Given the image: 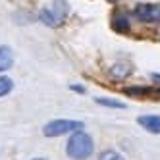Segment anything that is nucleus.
Instances as JSON below:
<instances>
[{
  "label": "nucleus",
  "mask_w": 160,
  "mask_h": 160,
  "mask_svg": "<svg viewBox=\"0 0 160 160\" xmlns=\"http://www.w3.org/2000/svg\"><path fill=\"white\" fill-rule=\"evenodd\" d=\"M83 129V122H77V120H52L42 128L44 137H60L66 133H73Z\"/></svg>",
  "instance_id": "obj_3"
},
{
  "label": "nucleus",
  "mask_w": 160,
  "mask_h": 160,
  "mask_svg": "<svg viewBox=\"0 0 160 160\" xmlns=\"http://www.w3.org/2000/svg\"><path fill=\"white\" fill-rule=\"evenodd\" d=\"M152 79H154V81H160V75L158 73H152Z\"/></svg>",
  "instance_id": "obj_13"
},
{
  "label": "nucleus",
  "mask_w": 160,
  "mask_h": 160,
  "mask_svg": "<svg viewBox=\"0 0 160 160\" xmlns=\"http://www.w3.org/2000/svg\"><path fill=\"white\" fill-rule=\"evenodd\" d=\"M98 160H123V156L116 151H104V152H100Z\"/></svg>",
  "instance_id": "obj_11"
},
{
  "label": "nucleus",
  "mask_w": 160,
  "mask_h": 160,
  "mask_svg": "<svg viewBox=\"0 0 160 160\" xmlns=\"http://www.w3.org/2000/svg\"><path fill=\"white\" fill-rule=\"evenodd\" d=\"M33 160H47V158H33Z\"/></svg>",
  "instance_id": "obj_14"
},
{
  "label": "nucleus",
  "mask_w": 160,
  "mask_h": 160,
  "mask_svg": "<svg viewBox=\"0 0 160 160\" xmlns=\"http://www.w3.org/2000/svg\"><path fill=\"white\" fill-rule=\"evenodd\" d=\"M108 2H118V0H108Z\"/></svg>",
  "instance_id": "obj_15"
},
{
  "label": "nucleus",
  "mask_w": 160,
  "mask_h": 160,
  "mask_svg": "<svg viewBox=\"0 0 160 160\" xmlns=\"http://www.w3.org/2000/svg\"><path fill=\"white\" fill-rule=\"evenodd\" d=\"M95 102L97 104H100V106H108V108H125V104L123 102H120V100H114V98H106V97H98V98H95Z\"/></svg>",
  "instance_id": "obj_9"
},
{
  "label": "nucleus",
  "mask_w": 160,
  "mask_h": 160,
  "mask_svg": "<svg viewBox=\"0 0 160 160\" xmlns=\"http://www.w3.org/2000/svg\"><path fill=\"white\" fill-rule=\"evenodd\" d=\"M133 14L145 23H160V4H137Z\"/></svg>",
  "instance_id": "obj_4"
},
{
  "label": "nucleus",
  "mask_w": 160,
  "mask_h": 160,
  "mask_svg": "<svg viewBox=\"0 0 160 160\" xmlns=\"http://www.w3.org/2000/svg\"><path fill=\"white\" fill-rule=\"evenodd\" d=\"M137 123L141 125L143 129H147L148 133H160V116H154V114H148V116H139L137 118Z\"/></svg>",
  "instance_id": "obj_5"
},
{
  "label": "nucleus",
  "mask_w": 160,
  "mask_h": 160,
  "mask_svg": "<svg viewBox=\"0 0 160 160\" xmlns=\"http://www.w3.org/2000/svg\"><path fill=\"white\" fill-rule=\"evenodd\" d=\"M72 91H77V93H85V89L79 87V85H72Z\"/></svg>",
  "instance_id": "obj_12"
},
{
  "label": "nucleus",
  "mask_w": 160,
  "mask_h": 160,
  "mask_svg": "<svg viewBox=\"0 0 160 160\" xmlns=\"http://www.w3.org/2000/svg\"><path fill=\"white\" fill-rule=\"evenodd\" d=\"M112 27L114 31H118V33H128L129 31V19L125 14H116L112 19Z\"/></svg>",
  "instance_id": "obj_7"
},
{
  "label": "nucleus",
  "mask_w": 160,
  "mask_h": 160,
  "mask_svg": "<svg viewBox=\"0 0 160 160\" xmlns=\"http://www.w3.org/2000/svg\"><path fill=\"white\" fill-rule=\"evenodd\" d=\"M12 89H14V81L10 77L6 75H0V98L6 97L8 93H12Z\"/></svg>",
  "instance_id": "obj_10"
},
{
  "label": "nucleus",
  "mask_w": 160,
  "mask_h": 160,
  "mask_svg": "<svg viewBox=\"0 0 160 160\" xmlns=\"http://www.w3.org/2000/svg\"><path fill=\"white\" fill-rule=\"evenodd\" d=\"M95 151V143H93V137L89 133H85L83 129L73 131L72 137L68 139L66 145V154L70 156L72 160H87Z\"/></svg>",
  "instance_id": "obj_1"
},
{
  "label": "nucleus",
  "mask_w": 160,
  "mask_h": 160,
  "mask_svg": "<svg viewBox=\"0 0 160 160\" xmlns=\"http://www.w3.org/2000/svg\"><path fill=\"white\" fill-rule=\"evenodd\" d=\"M12 66H14V50L8 44H2L0 47V73L8 72Z\"/></svg>",
  "instance_id": "obj_6"
},
{
  "label": "nucleus",
  "mask_w": 160,
  "mask_h": 160,
  "mask_svg": "<svg viewBox=\"0 0 160 160\" xmlns=\"http://www.w3.org/2000/svg\"><path fill=\"white\" fill-rule=\"evenodd\" d=\"M110 73L116 77V79H125L129 73H131V66L129 64H114Z\"/></svg>",
  "instance_id": "obj_8"
},
{
  "label": "nucleus",
  "mask_w": 160,
  "mask_h": 160,
  "mask_svg": "<svg viewBox=\"0 0 160 160\" xmlns=\"http://www.w3.org/2000/svg\"><path fill=\"white\" fill-rule=\"evenodd\" d=\"M66 16H68L66 0H56V4L41 10L39 19L42 21L44 25H48V27H58V25H62V21L66 19Z\"/></svg>",
  "instance_id": "obj_2"
}]
</instances>
